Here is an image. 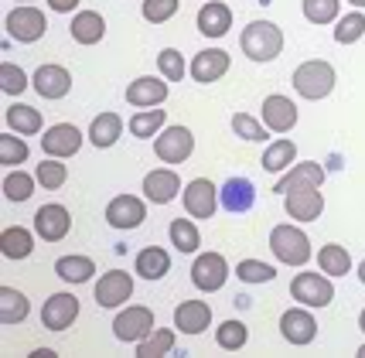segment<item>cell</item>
<instances>
[{
	"label": "cell",
	"mask_w": 365,
	"mask_h": 358,
	"mask_svg": "<svg viewBox=\"0 0 365 358\" xmlns=\"http://www.w3.org/2000/svg\"><path fill=\"white\" fill-rule=\"evenodd\" d=\"M239 48L250 62H273L284 51V31L273 21H250L239 34Z\"/></svg>",
	"instance_id": "cell-1"
},
{
	"label": "cell",
	"mask_w": 365,
	"mask_h": 358,
	"mask_svg": "<svg viewBox=\"0 0 365 358\" xmlns=\"http://www.w3.org/2000/svg\"><path fill=\"white\" fill-rule=\"evenodd\" d=\"M334 65L324 62V58H311V62H301L294 68V78H290V86H294V93L301 96V99H311V103H318L324 96L334 93Z\"/></svg>",
	"instance_id": "cell-2"
},
{
	"label": "cell",
	"mask_w": 365,
	"mask_h": 358,
	"mask_svg": "<svg viewBox=\"0 0 365 358\" xmlns=\"http://www.w3.org/2000/svg\"><path fill=\"white\" fill-rule=\"evenodd\" d=\"M270 252L284 266H304L311 260V239H307V232H301V225L284 222V225H273Z\"/></svg>",
	"instance_id": "cell-3"
},
{
	"label": "cell",
	"mask_w": 365,
	"mask_h": 358,
	"mask_svg": "<svg viewBox=\"0 0 365 358\" xmlns=\"http://www.w3.org/2000/svg\"><path fill=\"white\" fill-rule=\"evenodd\" d=\"M4 28L11 34V41H24V45H34L41 41L48 31V17L45 11H38L34 4H17L11 14L4 17Z\"/></svg>",
	"instance_id": "cell-4"
},
{
	"label": "cell",
	"mask_w": 365,
	"mask_h": 358,
	"mask_svg": "<svg viewBox=\"0 0 365 358\" xmlns=\"http://www.w3.org/2000/svg\"><path fill=\"white\" fill-rule=\"evenodd\" d=\"M150 331H154V311L143 307V304H130V307H123L113 317V334H116V342L123 344L143 342Z\"/></svg>",
	"instance_id": "cell-5"
},
{
	"label": "cell",
	"mask_w": 365,
	"mask_h": 358,
	"mask_svg": "<svg viewBox=\"0 0 365 358\" xmlns=\"http://www.w3.org/2000/svg\"><path fill=\"white\" fill-rule=\"evenodd\" d=\"M229 280V260L222 252H198L195 263H191V283L202 290V294H215L222 290Z\"/></svg>",
	"instance_id": "cell-6"
},
{
	"label": "cell",
	"mask_w": 365,
	"mask_h": 358,
	"mask_svg": "<svg viewBox=\"0 0 365 358\" xmlns=\"http://www.w3.org/2000/svg\"><path fill=\"white\" fill-rule=\"evenodd\" d=\"M154 154L164 164H185L195 154V133L188 126H164L154 137Z\"/></svg>",
	"instance_id": "cell-7"
},
{
	"label": "cell",
	"mask_w": 365,
	"mask_h": 358,
	"mask_svg": "<svg viewBox=\"0 0 365 358\" xmlns=\"http://www.w3.org/2000/svg\"><path fill=\"white\" fill-rule=\"evenodd\" d=\"M290 297L301 300L304 307H328L334 300V283L324 273H297L290 280Z\"/></svg>",
	"instance_id": "cell-8"
},
{
	"label": "cell",
	"mask_w": 365,
	"mask_h": 358,
	"mask_svg": "<svg viewBox=\"0 0 365 358\" xmlns=\"http://www.w3.org/2000/svg\"><path fill=\"white\" fill-rule=\"evenodd\" d=\"M93 297H96V304L106 307V311L123 307L130 297H133V273H127V270H110V273H103L93 287Z\"/></svg>",
	"instance_id": "cell-9"
},
{
	"label": "cell",
	"mask_w": 365,
	"mask_h": 358,
	"mask_svg": "<svg viewBox=\"0 0 365 358\" xmlns=\"http://www.w3.org/2000/svg\"><path fill=\"white\" fill-rule=\"evenodd\" d=\"M280 334H284V342L297 344V348L314 342V338H318V321H314L311 307L297 304V307H290V311L280 314Z\"/></svg>",
	"instance_id": "cell-10"
},
{
	"label": "cell",
	"mask_w": 365,
	"mask_h": 358,
	"mask_svg": "<svg viewBox=\"0 0 365 358\" xmlns=\"http://www.w3.org/2000/svg\"><path fill=\"white\" fill-rule=\"evenodd\" d=\"M41 150L45 157H58V160H68L82 150V130L72 123H55L45 130L41 137Z\"/></svg>",
	"instance_id": "cell-11"
},
{
	"label": "cell",
	"mask_w": 365,
	"mask_h": 358,
	"mask_svg": "<svg viewBox=\"0 0 365 358\" xmlns=\"http://www.w3.org/2000/svg\"><path fill=\"white\" fill-rule=\"evenodd\" d=\"M68 229H72V215H68L65 205L48 202L34 212V232L41 235L45 242H62L68 235Z\"/></svg>",
	"instance_id": "cell-12"
},
{
	"label": "cell",
	"mask_w": 365,
	"mask_h": 358,
	"mask_svg": "<svg viewBox=\"0 0 365 358\" xmlns=\"http://www.w3.org/2000/svg\"><path fill=\"white\" fill-rule=\"evenodd\" d=\"M181 202H185V212L191 218H212L215 208H219V188L212 185L208 178H195L185 191H181Z\"/></svg>",
	"instance_id": "cell-13"
},
{
	"label": "cell",
	"mask_w": 365,
	"mask_h": 358,
	"mask_svg": "<svg viewBox=\"0 0 365 358\" xmlns=\"http://www.w3.org/2000/svg\"><path fill=\"white\" fill-rule=\"evenodd\" d=\"M143 218H147V205L137 198V195H116L110 205H106V222L120 232H130V229H140Z\"/></svg>",
	"instance_id": "cell-14"
},
{
	"label": "cell",
	"mask_w": 365,
	"mask_h": 358,
	"mask_svg": "<svg viewBox=\"0 0 365 358\" xmlns=\"http://www.w3.org/2000/svg\"><path fill=\"white\" fill-rule=\"evenodd\" d=\"M297 120H301V113H297V103L290 96L273 93L263 99V123L270 133H290L297 126Z\"/></svg>",
	"instance_id": "cell-15"
},
{
	"label": "cell",
	"mask_w": 365,
	"mask_h": 358,
	"mask_svg": "<svg viewBox=\"0 0 365 358\" xmlns=\"http://www.w3.org/2000/svg\"><path fill=\"white\" fill-rule=\"evenodd\" d=\"M31 86L41 99H65L68 89H72V72H68L65 65L48 62V65H41V68H34Z\"/></svg>",
	"instance_id": "cell-16"
},
{
	"label": "cell",
	"mask_w": 365,
	"mask_h": 358,
	"mask_svg": "<svg viewBox=\"0 0 365 358\" xmlns=\"http://www.w3.org/2000/svg\"><path fill=\"white\" fill-rule=\"evenodd\" d=\"M79 317V300L72 294H51L41 307V324L48 331H68Z\"/></svg>",
	"instance_id": "cell-17"
},
{
	"label": "cell",
	"mask_w": 365,
	"mask_h": 358,
	"mask_svg": "<svg viewBox=\"0 0 365 358\" xmlns=\"http://www.w3.org/2000/svg\"><path fill=\"white\" fill-rule=\"evenodd\" d=\"M181 191H185V188H181V178H178V171H171V168H158V171H150L143 178V198L154 205H171Z\"/></svg>",
	"instance_id": "cell-18"
},
{
	"label": "cell",
	"mask_w": 365,
	"mask_h": 358,
	"mask_svg": "<svg viewBox=\"0 0 365 358\" xmlns=\"http://www.w3.org/2000/svg\"><path fill=\"white\" fill-rule=\"evenodd\" d=\"M284 208L290 218L297 222H318L324 212V195L318 188H297V191H287L284 195Z\"/></svg>",
	"instance_id": "cell-19"
},
{
	"label": "cell",
	"mask_w": 365,
	"mask_h": 358,
	"mask_svg": "<svg viewBox=\"0 0 365 358\" xmlns=\"http://www.w3.org/2000/svg\"><path fill=\"white\" fill-rule=\"evenodd\" d=\"M168 78H158V76H140L133 78L127 86V103L137 109H154L168 99Z\"/></svg>",
	"instance_id": "cell-20"
},
{
	"label": "cell",
	"mask_w": 365,
	"mask_h": 358,
	"mask_svg": "<svg viewBox=\"0 0 365 358\" xmlns=\"http://www.w3.org/2000/svg\"><path fill=\"white\" fill-rule=\"evenodd\" d=\"M229 65H232V58H229L225 48H205V51H198V55L191 58V78L202 82V86L219 82V78L229 72Z\"/></svg>",
	"instance_id": "cell-21"
},
{
	"label": "cell",
	"mask_w": 365,
	"mask_h": 358,
	"mask_svg": "<svg viewBox=\"0 0 365 358\" xmlns=\"http://www.w3.org/2000/svg\"><path fill=\"white\" fill-rule=\"evenodd\" d=\"M219 205L232 215H246L250 208L256 205V185L250 178H229L222 188H219Z\"/></svg>",
	"instance_id": "cell-22"
},
{
	"label": "cell",
	"mask_w": 365,
	"mask_h": 358,
	"mask_svg": "<svg viewBox=\"0 0 365 358\" xmlns=\"http://www.w3.org/2000/svg\"><path fill=\"white\" fill-rule=\"evenodd\" d=\"M324 178H328V171L321 168L318 160H301V164H294L290 171H284V178L273 185V191H277V195H287V191H297V188H321Z\"/></svg>",
	"instance_id": "cell-23"
},
{
	"label": "cell",
	"mask_w": 365,
	"mask_h": 358,
	"mask_svg": "<svg viewBox=\"0 0 365 358\" xmlns=\"http://www.w3.org/2000/svg\"><path fill=\"white\" fill-rule=\"evenodd\" d=\"M175 327L181 334H205L212 327V307L205 300H185L175 307Z\"/></svg>",
	"instance_id": "cell-24"
},
{
	"label": "cell",
	"mask_w": 365,
	"mask_h": 358,
	"mask_svg": "<svg viewBox=\"0 0 365 358\" xmlns=\"http://www.w3.org/2000/svg\"><path fill=\"white\" fill-rule=\"evenodd\" d=\"M232 28V7L222 4V0H208L202 4V11H198V31L205 34V38H222L229 34Z\"/></svg>",
	"instance_id": "cell-25"
},
{
	"label": "cell",
	"mask_w": 365,
	"mask_h": 358,
	"mask_svg": "<svg viewBox=\"0 0 365 358\" xmlns=\"http://www.w3.org/2000/svg\"><path fill=\"white\" fill-rule=\"evenodd\" d=\"M68 31H72V38H76L79 45L89 48V45H99V41L106 38V21H103L99 11H76Z\"/></svg>",
	"instance_id": "cell-26"
},
{
	"label": "cell",
	"mask_w": 365,
	"mask_h": 358,
	"mask_svg": "<svg viewBox=\"0 0 365 358\" xmlns=\"http://www.w3.org/2000/svg\"><path fill=\"white\" fill-rule=\"evenodd\" d=\"M4 116H7V130H14V133H21V137H34V133L45 130L41 109L28 106V103H11Z\"/></svg>",
	"instance_id": "cell-27"
},
{
	"label": "cell",
	"mask_w": 365,
	"mask_h": 358,
	"mask_svg": "<svg viewBox=\"0 0 365 358\" xmlns=\"http://www.w3.org/2000/svg\"><path fill=\"white\" fill-rule=\"evenodd\" d=\"M120 137H123V116H116V113H99L89 123V143L99 150H110Z\"/></svg>",
	"instance_id": "cell-28"
},
{
	"label": "cell",
	"mask_w": 365,
	"mask_h": 358,
	"mask_svg": "<svg viewBox=\"0 0 365 358\" xmlns=\"http://www.w3.org/2000/svg\"><path fill=\"white\" fill-rule=\"evenodd\" d=\"M171 273V256L164 246H143L137 252V277L140 280H160Z\"/></svg>",
	"instance_id": "cell-29"
},
{
	"label": "cell",
	"mask_w": 365,
	"mask_h": 358,
	"mask_svg": "<svg viewBox=\"0 0 365 358\" xmlns=\"http://www.w3.org/2000/svg\"><path fill=\"white\" fill-rule=\"evenodd\" d=\"M0 252L7 256V260H28L34 252V235L24 229V225H7L4 232H0Z\"/></svg>",
	"instance_id": "cell-30"
},
{
	"label": "cell",
	"mask_w": 365,
	"mask_h": 358,
	"mask_svg": "<svg viewBox=\"0 0 365 358\" xmlns=\"http://www.w3.org/2000/svg\"><path fill=\"white\" fill-rule=\"evenodd\" d=\"M263 171L267 174H284L297 164V143L294 140H273L267 150H263Z\"/></svg>",
	"instance_id": "cell-31"
},
{
	"label": "cell",
	"mask_w": 365,
	"mask_h": 358,
	"mask_svg": "<svg viewBox=\"0 0 365 358\" xmlns=\"http://www.w3.org/2000/svg\"><path fill=\"white\" fill-rule=\"evenodd\" d=\"M31 314V304L28 297L14 290V287H0V324H21L24 317Z\"/></svg>",
	"instance_id": "cell-32"
},
{
	"label": "cell",
	"mask_w": 365,
	"mask_h": 358,
	"mask_svg": "<svg viewBox=\"0 0 365 358\" xmlns=\"http://www.w3.org/2000/svg\"><path fill=\"white\" fill-rule=\"evenodd\" d=\"M164 120H168V109H137L130 120V133L137 140H154L164 130Z\"/></svg>",
	"instance_id": "cell-33"
},
{
	"label": "cell",
	"mask_w": 365,
	"mask_h": 358,
	"mask_svg": "<svg viewBox=\"0 0 365 358\" xmlns=\"http://www.w3.org/2000/svg\"><path fill=\"white\" fill-rule=\"evenodd\" d=\"M55 273L62 277L65 283H89L96 273V263L89 256H79V252H72V256H62L58 263H55Z\"/></svg>",
	"instance_id": "cell-34"
},
{
	"label": "cell",
	"mask_w": 365,
	"mask_h": 358,
	"mask_svg": "<svg viewBox=\"0 0 365 358\" xmlns=\"http://www.w3.org/2000/svg\"><path fill=\"white\" fill-rule=\"evenodd\" d=\"M318 266L321 273H328V277H349L351 273V256L345 246H338V242H328V246H321L318 252Z\"/></svg>",
	"instance_id": "cell-35"
},
{
	"label": "cell",
	"mask_w": 365,
	"mask_h": 358,
	"mask_svg": "<svg viewBox=\"0 0 365 358\" xmlns=\"http://www.w3.org/2000/svg\"><path fill=\"white\" fill-rule=\"evenodd\" d=\"M34 188H38V178L28 171L11 168V171L4 174V198H7V202H28L34 195Z\"/></svg>",
	"instance_id": "cell-36"
},
{
	"label": "cell",
	"mask_w": 365,
	"mask_h": 358,
	"mask_svg": "<svg viewBox=\"0 0 365 358\" xmlns=\"http://www.w3.org/2000/svg\"><path fill=\"white\" fill-rule=\"evenodd\" d=\"M171 246L178 252H198L202 246V232H198V225H195V218H175L171 222Z\"/></svg>",
	"instance_id": "cell-37"
},
{
	"label": "cell",
	"mask_w": 365,
	"mask_h": 358,
	"mask_svg": "<svg viewBox=\"0 0 365 358\" xmlns=\"http://www.w3.org/2000/svg\"><path fill=\"white\" fill-rule=\"evenodd\" d=\"M175 352V331L168 327H154L143 342H137V355L140 358H158V355H171Z\"/></svg>",
	"instance_id": "cell-38"
},
{
	"label": "cell",
	"mask_w": 365,
	"mask_h": 358,
	"mask_svg": "<svg viewBox=\"0 0 365 358\" xmlns=\"http://www.w3.org/2000/svg\"><path fill=\"white\" fill-rule=\"evenodd\" d=\"M34 178H38V185L45 188V191H58V188L65 185V178H68V168H65L58 157H45V160L38 164Z\"/></svg>",
	"instance_id": "cell-39"
},
{
	"label": "cell",
	"mask_w": 365,
	"mask_h": 358,
	"mask_svg": "<svg viewBox=\"0 0 365 358\" xmlns=\"http://www.w3.org/2000/svg\"><path fill=\"white\" fill-rule=\"evenodd\" d=\"M215 342L225 352H239V348H246V342H250V327L242 324V321H222L219 331H215Z\"/></svg>",
	"instance_id": "cell-40"
},
{
	"label": "cell",
	"mask_w": 365,
	"mask_h": 358,
	"mask_svg": "<svg viewBox=\"0 0 365 358\" xmlns=\"http://www.w3.org/2000/svg\"><path fill=\"white\" fill-rule=\"evenodd\" d=\"M31 154V147L21 140V133L14 130H7L4 137H0V164H7V168H14V164H24Z\"/></svg>",
	"instance_id": "cell-41"
},
{
	"label": "cell",
	"mask_w": 365,
	"mask_h": 358,
	"mask_svg": "<svg viewBox=\"0 0 365 358\" xmlns=\"http://www.w3.org/2000/svg\"><path fill=\"white\" fill-rule=\"evenodd\" d=\"M365 34V14L362 11H351V14L338 17V28H334V41L338 45H355Z\"/></svg>",
	"instance_id": "cell-42"
},
{
	"label": "cell",
	"mask_w": 365,
	"mask_h": 358,
	"mask_svg": "<svg viewBox=\"0 0 365 358\" xmlns=\"http://www.w3.org/2000/svg\"><path fill=\"white\" fill-rule=\"evenodd\" d=\"M232 133H236V137H242V140H253V143L270 140V130H267V123L253 120L250 113H236V116H232Z\"/></svg>",
	"instance_id": "cell-43"
},
{
	"label": "cell",
	"mask_w": 365,
	"mask_h": 358,
	"mask_svg": "<svg viewBox=\"0 0 365 358\" xmlns=\"http://www.w3.org/2000/svg\"><path fill=\"white\" fill-rule=\"evenodd\" d=\"M158 68H160V76L168 78V82H181V78L188 76V62H185V55H181L178 48H164V51H160Z\"/></svg>",
	"instance_id": "cell-44"
},
{
	"label": "cell",
	"mask_w": 365,
	"mask_h": 358,
	"mask_svg": "<svg viewBox=\"0 0 365 358\" xmlns=\"http://www.w3.org/2000/svg\"><path fill=\"white\" fill-rule=\"evenodd\" d=\"M341 11V0H304V17L311 24H334Z\"/></svg>",
	"instance_id": "cell-45"
},
{
	"label": "cell",
	"mask_w": 365,
	"mask_h": 358,
	"mask_svg": "<svg viewBox=\"0 0 365 358\" xmlns=\"http://www.w3.org/2000/svg\"><path fill=\"white\" fill-rule=\"evenodd\" d=\"M236 277L242 283H273L277 270H273L270 263H263V260H242V263L236 266Z\"/></svg>",
	"instance_id": "cell-46"
},
{
	"label": "cell",
	"mask_w": 365,
	"mask_h": 358,
	"mask_svg": "<svg viewBox=\"0 0 365 358\" xmlns=\"http://www.w3.org/2000/svg\"><path fill=\"white\" fill-rule=\"evenodd\" d=\"M0 89L7 96H21L28 89V72L14 62H0Z\"/></svg>",
	"instance_id": "cell-47"
},
{
	"label": "cell",
	"mask_w": 365,
	"mask_h": 358,
	"mask_svg": "<svg viewBox=\"0 0 365 358\" xmlns=\"http://www.w3.org/2000/svg\"><path fill=\"white\" fill-rule=\"evenodd\" d=\"M178 7H181V0H143L140 11H143V21H150V24H164V21H171L178 14Z\"/></svg>",
	"instance_id": "cell-48"
},
{
	"label": "cell",
	"mask_w": 365,
	"mask_h": 358,
	"mask_svg": "<svg viewBox=\"0 0 365 358\" xmlns=\"http://www.w3.org/2000/svg\"><path fill=\"white\" fill-rule=\"evenodd\" d=\"M82 0H48V7L55 11V14H72V11H79Z\"/></svg>",
	"instance_id": "cell-49"
},
{
	"label": "cell",
	"mask_w": 365,
	"mask_h": 358,
	"mask_svg": "<svg viewBox=\"0 0 365 358\" xmlns=\"http://www.w3.org/2000/svg\"><path fill=\"white\" fill-rule=\"evenodd\" d=\"M34 358H55V352L51 348H34Z\"/></svg>",
	"instance_id": "cell-50"
},
{
	"label": "cell",
	"mask_w": 365,
	"mask_h": 358,
	"mask_svg": "<svg viewBox=\"0 0 365 358\" xmlns=\"http://www.w3.org/2000/svg\"><path fill=\"white\" fill-rule=\"evenodd\" d=\"M351 4V11H365V0H349Z\"/></svg>",
	"instance_id": "cell-51"
},
{
	"label": "cell",
	"mask_w": 365,
	"mask_h": 358,
	"mask_svg": "<svg viewBox=\"0 0 365 358\" xmlns=\"http://www.w3.org/2000/svg\"><path fill=\"white\" fill-rule=\"evenodd\" d=\"M359 283H362V287H365V260H362V263H359Z\"/></svg>",
	"instance_id": "cell-52"
},
{
	"label": "cell",
	"mask_w": 365,
	"mask_h": 358,
	"mask_svg": "<svg viewBox=\"0 0 365 358\" xmlns=\"http://www.w3.org/2000/svg\"><path fill=\"white\" fill-rule=\"evenodd\" d=\"M359 327H362V334H365V307H362V314H359Z\"/></svg>",
	"instance_id": "cell-53"
},
{
	"label": "cell",
	"mask_w": 365,
	"mask_h": 358,
	"mask_svg": "<svg viewBox=\"0 0 365 358\" xmlns=\"http://www.w3.org/2000/svg\"><path fill=\"white\" fill-rule=\"evenodd\" d=\"M359 358H365V342H362V344H359Z\"/></svg>",
	"instance_id": "cell-54"
},
{
	"label": "cell",
	"mask_w": 365,
	"mask_h": 358,
	"mask_svg": "<svg viewBox=\"0 0 365 358\" xmlns=\"http://www.w3.org/2000/svg\"><path fill=\"white\" fill-rule=\"evenodd\" d=\"M259 4H263V7H270V4H273V0H259Z\"/></svg>",
	"instance_id": "cell-55"
},
{
	"label": "cell",
	"mask_w": 365,
	"mask_h": 358,
	"mask_svg": "<svg viewBox=\"0 0 365 358\" xmlns=\"http://www.w3.org/2000/svg\"><path fill=\"white\" fill-rule=\"evenodd\" d=\"M17 4H31V0H17Z\"/></svg>",
	"instance_id": "cell-56"
}]
</instances>
